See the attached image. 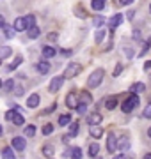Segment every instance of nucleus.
<instances>
[{
  "label": "nucleus",
  "mask_w": 151,
  "mask_h": 159,
  "mask_svg": "<svg viewBox=\"0 0 151 159\" xmlns=\"http://www.w3.org/2000/svg\"><path fill=\"white\" fill-rule=\"evenodd\" d=\"M23 134H25V136H29V138H32V136L36 134V125H27Z\"/></svg>",
  "instance_id": "nucleus-31"
},
{
  "label": "nucleus",
  "mask_w": 151,
  "mask_h": 159,
  "mask_svg": "<svg viewBox=\"0 0 151 159\" xmlns=\"http://www.w3.org/2000/svg\"><path fill=\"white\" fill-rule=\"evenodd\" d=\"M0 136H2V125H0Z\"/></svg>",
  "instance_id": "nucleus-55"
},
{
  "label": "nucleus",
  "mask_w": 151,
  "mask_h": 159,
  "mask_svg": "<svg viewBox=\"0 0 151 159\" xmlns=\"http://www.w3.org/2000/svg\"><path fill=\"white\" fill-rule=\"evenodd\" d=\"M142 159H151V152H148V154H144V157Z\"/></svg>",
  "instance_id": "nucleus-52"
},
{
  "label": "nucleus",
  "mask_w": 151,
  "mask_h": 159,
  "mask_svg": "<svg viewBox=\"0 0 151 159\" xmlns=\"http://www.w3.org/2000/svg\"><path fill=\"white\" fill-rule=\"evenodd\" d=\"M6 27V20H4V16L0 14V29H4Z\"/></svg>",
  "instance_id": "nucleus-44"
},
{
  "label": "nucleus",
  "mask_w": 151,
  "mask_h": 159,
  "mask_svg": "<svg viewBox=\"0 0 151 159\" xmlns=\"http://www.w3.org/2000/svg\"><path fill=\"white\" fill-rule=\"evenodd\" d=\"M105 108L107 110H114L117 108V96H110L107 101H105Z\"/></svg>",
  "instance_id": "nucleus-18"
},
{
  "label": "nucleus",
  "mask_w": 151,
  "mask_h": 159,
  "mask_svg": "<svg viewBox=\"0 0 151 159\" xmlns=\"http://www.w3.org/2000/svg\"><path fill=\"white\" fill-rule=\"evenodd\" d=\"M71 157H73V159H82V150L78 147L71 148Z\"/></svg>",
  "instance_id": "nucleus-33"
},
{
  "label": "nucleus",
  "mask_w": 151,
  "mask_h": 159,
  "mask_svg": "<svg viewBox=\"0 0 151 159\" xmlns=\"http://www.w3.org/2000/svg\"><path fill=\"white\" fill-rule=\"evenodd\" d=\"M6 119H7V120H11L14 125H23V122H25L23 115H20L16 110H9V111L6 113Z\"/></svg>",
  "instance_id": "nucleus-4"
},
{
  "label": "nucleus",
  "mask_w": 151,
  "mask_h": 159,
  "mask_svg": "<svg viewBox=\"0 0 151 159\" xmlns=\"http://www.w3.org/2000/svg\"><path fill=\"white\" fill-rule=\"evenodd\" d=\"M130 90H132V94H135V92H144L146 85L144 83H134V85L130 87Z\"/></svg>",
  "instance_id": "nucleus-26"
},
{
  "label": "nucleus",
  "mask_w": 151,
  "mask_h": 159,
  "mask_svg": "<svg viewBox=\"0 0 151 159\" xmlns=\"http://www.w3.org/2000/svg\"><path fill=\"white\" fill-rule=\"evenodd\" d=\"M123 23V14H114L112 18H109V27L110 29H116L117 25Z\"/></svg>",
  "instance_id": "nucleus-13"
},
{
  "label": "nucleus",
  "mask_w": 151,
  "mask_h": 159,
  "mask_svg": "<svg viewBox=\"0 0 151 159\" xmlns=\"http://www.w3.org/2000/svg\"><path fill=\"white\" fill-rule=\"evenodd\" d=\"M139 102H140V99H139V96H137V94H130V96H128V99L124 102H123V111H124V113H132V111H134V108H137V106H139Z\"/></svg>",
  "instance_id": "nucleus-1"
},
{
  "label": "nucleus",
  "mask_w": 151,
  "mask_h": 159,
  "mask_svg": "<svg viewBox=\"0 0 151 159\" xmlns=\"http://www.w3.org/2000/svg\"><path fill=\"white\" fill-rule=\"evenodd\" d=\"M78 127H80L78 122H71L70 124V136H76L78 134Z\"/></svg>",
  "instance_id": "nucleus-27"
},
{
  "label": "nucleus",
  "mask_w": 151,
  "mask_h": 159,
  "mask_svg": "<svg viewBox=\"0 0 151 159\" xmlns=\"http://www.w3.org/2000/svg\"><path fill=\"white\" fill-rule=\"evenodd\" d=\"M55 53H57V50H55L53 46H43V50H41V55H43L45 60H46V58L55 57Z\"/></svg>",
  "instance_id": "nucleus-10"
},
{
  "label": "nucleus",
  "mask_w": 151,
  "mask_h": 159,
  "mask_svg": "<svg viewBox=\"0 0 151 159\" xmlns=\"http://www.w3.org/2000/svg\"><path fill=\"white\" fill-rule=\"evenodd\" d=\"M75 14H76V16H80V18H85V16H87V14H85V11H84V9H82V7H76Z\"/></svg>",
  "instance_id": "nucleus-40"
},
{
  "label": "nucleus",
  "mask_w": 151,
  "mask_h": 159,
  "mask_svg": "<svg viewBox=\"0 0 151 159\" xmlns=\"http://www.w3.org/2000/svg\"><path fill=\"white\" fill-rule=\"evenodd\" d=\"M134 16H135V12H134V11L128 12V20H134Z\"/></svg>",
  "instance_id": "nucleus-49"
},
{
  "label": "nucleus",
  "mask_w": 151,
  "mask_h": 159,
  "mask_svg": "<svg viewBox=\"0 0 151 159\" xmlns=\"http://www.w3.org/2000/svg\"><path fill=\"white\" fill-rule=\"evenodd\" d=\"M121 71H123V64H117L116 66V69H114V76H119V74H121Z\"/></svg>",
  "instance_id": "nucleus-41"
},
{
  "label": "nucleus",
  "mask_w": 151,
  "mask_h": 159,
  "mask_svg": "<svg viewBox=\"0 0 151 159\" xmlns=\"http://www.w3.org/2000/svg\"><path fill=\"white\" fill-rule=\"evenodd\" d=\"M64 157H71V148H70V150H66V152H64Z\"/></svg>",
  "instance_id": "nucleus-50"
},
{
  "label": "nucleus",
  "mask_w": 151,
  "mask_h": 159,
  "mask_svg": "<svg viewBox=\"0 0 151 159\" xmlns=\"http://www.w3.org/2000/svg\"><path fill=\"white\" fill-rule=\"evenodd\" d=\"M76 111L80 115H84L85 111H87V104H82V102H78V106H76Z\"/></svg>",
  "instance_id": "nucleus-38"
},
{
  "label": "nucleus",
  "mask_w": 151,
  "mask_h": 159,
  "mask_svg": "<svg viewBox=\"0 0 151 159\" xmlns=\"http://www.w3.org/2000/svg\"><path fill=\"white\" fill-rule=\"evenodd\" d=\"M62 83H64V76H55V78H52V81H50L48 90L52 92V94H55V92H59V89L62 87Z\"/></svg>",
  "instance_id": "nucleus-5"
},
{
  "label": "nucleus",
  "mask_w": 151,
  "mask_h": 159,
  "mask_svg": "<svg viewBox=\"0 0 151 159\" xmlns=\"http://www.w3.org/2000/svg\"><path fill=\"white\" fill-rule=\"evenodd\" d=\"M48 39L52 41V43H53V41H57V39H59V35H57V32H50V34H48Z\"/></svg>",
  "instance_id": "nucleus-42"
},
{
  "label": "nucleus",
  "mask_w": 151,
  "mask_h": 159,
  "mask_svg": "<svg viewBox=\"0 0 151 159\" xmlns=\"http://www.w3.org/2000/svg\"><path fill=\"white\" fill-rule=\"evenodd\" d=\"M2 87H4L7 92H9V90H12V89H14V81H12V80H7V81H6Z\"/></svg>",
  "instance_id": "nucleus-37"
},
{
  "label": "nucleus",
  "mask_w": 151,
  "mask_h": 159,
  "mask_svg": "<svg viewBox=\"0 0 151 159\" xmlns=\"http://www.w3.org/2000/svg\"><path fill=\"white\" fill-rule=\"evenodd\" d=\"M148 136H151V127H149V129H148Z\"/></svg>",
  "instance_id": "nucleus-53"
},
{
  "label": "nucleus",
  "mask_w": 151,
  "mask_h": 159,
  "mask_svg": "<svg viewBox=\"0 0 151 159\" xmlns=\"http://www.w3.org/2000/svg\"><path fill=\"white\" fill-rule=\"evenodd\" d=\"M12 29H14V32H23V30H27L25 16L23 18H16V20H14V25H12Z\"/></svg>",
  "instance_id": "nucleus-9"
},
{
  "label": "nucleus",
  "mask_w": 151,
  "mask_h": 159,
  "mask_svg": "<svg viewBox=\"0 0 151 159\" xmlns=\"http://www.w3.org/2000/svg\"><path fill=\"white\" fill-rule=\"evenodd\" d=\"M98 152H100V145L98 143H93V145L89 147V156L94 157V156H98Z\"/></svg>",
  "instance_id": "nucleus-29"
},
{
  "label": "nucleus",
  "mask_w": 151,
  "mask_h": 159,
  "mask_svg": "<svg viewBox=\"0 0 151 159\" xmlns=\"http://www.w3.org/2000/svg\"><path fill=\"white\" fill-rule=\"evenodd\" d=\"M4 34H6L7 39H11L12 35H14V29L12 27H4Z\"/></svg>",
  "instance_id": "nucleus-35"
},
{
  "label": "nucleus",
  "mask_w": 151,
  "mask_h": 159,
  "mask_svg": "<svg viewBox=\"0 0 151 159\" xmlns=\"http://www.w3.org/2000/svg\"><path fill=\"white\" fill-rule=\"evenodd\" d=\"M103 37H105V30H98V32H96V35H94V43H96V44H100V43L103 41Z\"/></svg>",
  "instance_id": "nucleus-32"
},
{
  "label": "nucleus",
  "mask_w": 151,
  "mask_h": 159,
  "mask_svg": "<svg viewBox=\"0 0 151 159\" xmlns=\"http://www.w3.org/2000/svg\"><path fill=\"white\" fill-rule=\"evenodd\" d=\"M27 34H29V37H30V39H37V37H39V34H41V29L37 27V25H34L32 29H29V30H27Z\"/></svg>",
  "instance_id": "nucleus-19"
},
{
  "label": "nucleus",
  "mask_w": 151,
  "mask_h": 159,
  "mask_svg": "<svg viewBox=\"0 0 151 159\" xmlns=\"http://www.w3.org/2000/svg\"><path fill=\"white\" fill-rule=\"evenodd\" d=\"M11 143H12V148H14V150H22V152H23L25 148H27V142H25V138H22V136H14Z\"/></svg>",
  "instance_id": "nucleus-6"
},
{
  "label": "nucleus",
  "mask_w": 151,
  "mask_h": 159,
  "mask_svg": "<svg viewBox=\"0 0 151 159\" xmlns=\"http://www.w3.org/2000/svg\"><path fill=\"white\" fill-rule=\"evenodd\" d=\"M126 57H134V53H132V48H126Z\"/></svg>",
  "instance_id": "nucleus-47"
},
{
  "label": "nucleus",
  "mask_w": 151,
  "mask_h": 159,
  "mask_svg": "<svg viewBox=\"0 0 151 159\" xmlns=\"http://www.w3.org/2000/svg\"><path fill=\"white\" fill-rule=\"evenodd\" d=\"M71 122H73V120H71V115L70 113H64V115H61V117H59V125H68V124H71Z\"/></svg>",
  "instance_id": "nucleus-21"
},
{
  "label": "nucleus",
  "mask_w": 151,
  "mask_h": 159,
  "mask_svg": "<svg viewBox=\"0 0 151 159\" xmlns=\"http://www.w3.org/2000/svg\"><path fill=\"white\" fill-rule=\"evenodd\" d=\"M107 150L110 154H114L117 150V138L114 136V134H109V136H107Z\"/></svg>",
  "instance_id": "nucleus-8"
},
{
  "label": "nucleus",
  "mask_w": 151,
  "mask_h": 159,
  "mask_svg": "<svg viewBox=\"0 0 151 159\" xmlns=\"http://www.w3.org/2000/svg\"><path fill=\"white\" fill-rule=\"evenodd\" d=\"M128 148H130V140L126 136L117 140V150H121V154H124V150H128Z\"/></svg>",
  "instance_id": "nucleus-12"
},
{
  "label": "nucleus",
  "mask_w": 151,
  "mask_h": 159,
  "mask_svg": "<svg viewBox=\"0 0 151 159\" xmlns=\"http://www.w3.org/2000/svg\"><path fill=\"white\" fill-rule=\"evenodd\" d=\"M36 69H37L39 74H46L48 71H50V64H48V60H41V62H37Z\"/></svg>",
  "instance_id": "nucleus-14"
},
{
  "label": "nucleus",
  "mask_w": 151,
  "mask_h": 159,
  "mask_svg": "<svg viewBox=\"0 0 151 159\" xmlns=\"http://www.w3.org/2000/svg\"><path fill=\"white\" fill-rule=\"evenodd\" d=\"M22 60H23V57H16V58H14V60H12L11 64H9V67H7V69H9V71H14V69H16L18 66L22 64Z\"/></svg>",
  "instance_id": "nucleus-28"
},
{
  "label": "nucleus",
  "mask_w": 151,
  "mask_h": 159,
  "mask_svg": "<svg viewBox=\"0 0 151 159\" xmlns=\"http://www.w3.org/2000/svg\"><path fill=\"white\" fill-rule=\"evenodd\" d=\"M105 6H107L105 0H93V2H91V7H93L94 11H103Z\"/></svg>",
  "instance_id": "nucleus-20"
},
{
  "label": "nucleus",
  "mask_w": 151,
  "mask_h": 159,
  "mask_svg": "<svg viewBox=\"0 0 151 159\" xmlns=\"http://www.w3.org/2000/svg\"><path fill=\"white\" fill-rule=\"evenodd\" d=\"M2 85H4V83H2V80H0V89H2Z\"/></svg>",
  "instance_id": "nucleus-54"
},
{
  "label": "nucleus",
  "mask_w": 151,
  "mask_h": 159,
  "mask_svg": "<svg viewBox=\"0 0 151 159\" xmlns=\"http://www.w3.org/2000/svg\"><path fill=\"white\" fill-rule=\"evenodd\" d=\"M39 101H41V97L37 94H30L29 99H27V108H37L39 106Z\"/></svg>",
  "instance_id": "nucleus-11"
},
{
  "label": "nucleus",
  "mask_w": 151,
  "mask_h": 159,
  "mask_svg": "<svg viewBox=\"0 0 151 159\" xmlns=\"http://www.w3.org/2000/svg\"><path fill=\"white\" fill-rule=\"evenodd\" d=\"M105 23H107V20H105L103 16H94V18H93V25L96 27V29H100V27H103Z\"/></svg>",
  "instance_id": "nucleus-24"
},
{
  "label": "nucleus",
  "mask_w": 151,
  "mask_h": 159,
  "mask_svg": "<svg viewBox=\"0 0 151 159\" xmlns=\"http://www.w3.org/2000/svg\"><path fill=\"white\" fill-rule=\"evenodd\" d=\"M66 106L76 110V106H78V94H75V92L68 94V96H66Z\"/></svg>",
  "instance_id": "nucleus-7"
},
{
  "label": "nucleus",
  "mask_w": 151,
  "mask_h": 159,
  "mask_svg": "<svg viewBox=\"0 0 151 159\" xmlns=\"http://www.w3.org/2000/svg\"><path fill=\"white\" fill-rule=\"evenodd\" d=\"M89 133H91V136H93L94 140H100V138L103 136V129H101L100 125H91Z\"/></svg>",
  "instance_id": "nucleus-15"
},
{
  "label": "nucleus",
  "mask_w": 151,
  "mask_h": 159,
  "mask_svg": "<svg viewBox=\"0 0 151 159\" xmlns=\"http://www.w3.org/2000/svg\"><path fill=\"white\" fill-rule=\"evenodd\" d=\"M119 4H121V6H130V4H132V0H121Z\"/></svg>",
  "instance_id": "nucleus-45"
},
{
  "label": "nucleus",
  "mask_w": 151,
  "mask_h": 159,
  "mask_svg": "<svg viewBox=\"0 0 151 159\" xmlns=\"http://www.w3.org/2000/svg\"><path fill=\"white\" fill-rule=\"evenodd\" d=\"M55 108H57V104H55V102H53L52 106H48V108L45 110V111H43V113H52V111H55Z\"/></svg>",
  "instance_id": "nucleus-43"
},
{
  "label": "nucleus",
  "mask_w": 151,
  "mask_h": 159,
  "mask_svg": "<svg viewBox=\"0 0 151 159\" xmlns=\"http://www.w3.org/2000/svg\"><path fill=\"white\" fill-rule=\"evenodd\" d=\"M149 69H151V62H146L144 64V71H149Z\"/></svg>",
  "instance_id": "nucleus-48"
},
{
  "label": "nucleus",
  "mask_w": 151,
  "mask_h": 159,
  "mask_svg": "<svg viewBox=\"0 0 151 159\" xmlns=\"http://www.w3.org/2000/svg\"><path fill=\"white\" fill-rule=\"evenodd\" d=\"M25 23H27V30L32 29L36 25V16L34 14H27V16H25Z\"/></svg>",
  "instance_id": "nucleus-25"
},
{
  "label": "nucleus",
  "mask_w": 151,
  "mask_h": 159,
  "mask_svg": "<svg viewBox=\"0 0 151 159\" xmlns=\"http://www.w3.org/2000/svg\"><path fill=\"white\" fill-rule=\"evenodd\" d=\"M142 117H144V119H151V102L144 108V111H142Z\"/></svg>",
  "instance_id": "nucleus-36"
},
{
  "label": "nucleus",
  "mask_w": 151,
  "mask_h": 159,
  "mask_svg": "<svg viewBox=\"0 0 151 159\" xmlns=\"http://www.w3.org/2000/svg\"><path fill=\"white\" fill-rule=\"evenodd\" d=\"M149 12H151V6H149Z\"/></svg>",
  "instance_id": "nucleus-56"
},
{
  "label": "nucleus",
  "mask_w": 151,
  "mask_h": 159,
  "mask_svg": "<svg viewBox=\"0 0 151 159\" xmlns=\"http://www.w3.org/2000/svg\"><path fill=\"white\" fill-rule=\"evenodd\" d=\"M114 159H126V156L124 154H117V156H114Z\"/></svg>",
  "instance_id": "nucleus-46"
},
{
  "label": "nucleus",
  "mask_w": 151,
  "mask_h": 159,
  "mask_svg": "<svg viewBox=\"0 0 151 159\" xmlns=\"http://www.w3.org/2000/svg\"><path fill=\"white\" fill-rule=\"evenodd\" d=\"M82 71V67H80V64H76V62H71V64H68L66 66V69H64V80H71V78H75L76 74Z\"/></svg>",
  "instance_id": "nucleus-3"
},
{
  "label": "nucleus",
  "mask_w": 151,
  "mask_h": 159,
  "mask_svg": "<svg viewBox=\"0 0 151 159\" xmlns=\"http://www.w3.org/2000/svg\"><path fill=\"white\" fill-rule=\"evenodd\" d=\"M2 157L4 159H14L16 156H14V150H12V148L6 147V148H2Z\"/></svg>",
  "instance_id": "nucleus-23"
},
{
  "label": "nucleus",
  "mask_w": 151,
  "mask_h": 159,
  "mask_svg": "<svg viewBox=\"0 0 151 159\" xmlns=\"http://www.w3.org/2000/svg\"><path fill=\"white\" fill-rule=\"evenodd\" d=\"M11 53H12V50L9 48V46H0V60L11 57Z\"/></svg>",
  "instance_id": "nucleus-22"
},
{
  "label": "nucleus",
  "mask_w": 151,
  "mask_h": 159,
  "mask_svg": "<svg viewBox=\"0 0 151 159\" xmlns=\"http://www.w3.org/2000/svg\"><path fill=\"white\" fill-rule=\"evenodd\" d=\"M53 152H55V150H53L52 145H45V147H43V156H46V157H52Z\"/></svg>",
  "instance_id": "nucleus-30"
},
{
  "label": "nucleus",
  "mask_w": 151,
  "mask_h": 159,
  "mask_svg": "<svg viewBox=\"0 0 151 159\" xmlns=\"http://www.w3.org/2000/svg\"><path fill=\"white\" fill-rule=\"evenodd\" d=\"M70 142V134H68V136H62V143H68Z\"/></svg>",
  "instance_id": "nucleus-51"
},
{
  "label": "nucleus",
  "mask_w": 151,
  "mask_h": 159,
  "mask_svg": "<svg viewBox=\"0 0 151 159\" xmlns=\"http://www.w3.org/2000/svg\"><path fill=\"white\" fill-rule=\"evenodd\" d=\"M61 55H62V57H71V55H73V50H70V48H62V50H61Z\"/></svg>",
  "instance_id": "nucleus-39"
},
{
  "label": "nucleus",
  "mask_w": 151,
  "mask_h": 159,
  "mask_svg": "<svg viewBox=\"0 0 151 159\" xmlns=\"http://www.w3.org/2000/svg\"><path fill=\"white\" fill-rule=\"evenodd\" d=\"M87 122L91 125H100V122H101V115H100L98 111H94V113H91L87 117Z\"/></svg>",
  "instance_id": "nucleus-17"
},
{
  "label": "nucleus",
  "mask_w": 151,
  "mask_h": 159,
  "mask_svg": "<svg viewBox=\"0 0 151 159\" xmlns=\"http://www.w3.org/2000/svg\"><path fill=\"white\" fill-rule=\"evenodd\" d=\"M91 101H93V97H91V94H89L87 90H82L80 94H78V102H82V104H89Z\"/></svg>",
  "instance_id": "nucleus-16"
},
{
  "label": "nucleus",
  "mask_w": 151,
  "mask_h": 159,
  "mask_svg": "<svg viewBox=\"0 0 151 159\" xmlns=\"http://www.w3.org/2000/svg\"><path fill=\"white\" fill-rule=\"evenodd\" d=\"M41 131H43V134H46V136H48V134H52V133H53V125L52 124H45Z\"/></svg>",
  "instance_id": "nucleus-34"
},
{
  "label": "nucleus",
  "mask_w": 151,
  "mask_h": 159,
  "mask_svg": "<svg viewBox=\"0 0 151 159\" xmlns=\"http://www.w3.org/2000/svg\"><path fill=\"white\" fill-rule=\"evenodd\" d=\"M103 78H105V71L103 69H96V71L89 76L87 85L91 87V89H96V87H100V83H101V80Z\"/></svg>",
  "instance_id": "nucleus-2"
}]
</instances>
